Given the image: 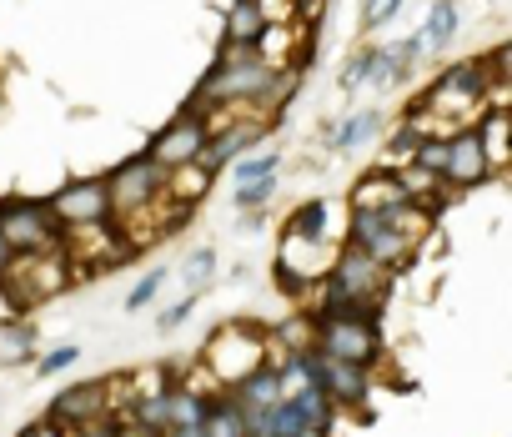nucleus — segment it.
I'll return each instance as SVG.
<instances>
[{"label":"nucleus","mask_w":512,"mask_h":437,"mask_svg":"<svg viewBox=\"0 0 512 437\" xmlns=\"http://www.w3.org/2000/svg\"><path fill=\"white\" fill-rule=\"evenodd\" d=\"M432 232V211L417 201H402L392 211H352L347 216V247L372 257L382 272H407Z\"/></svg>","instance_id":"1"},{"label":"nucleus","mask_w":512,"mask_h":437,"mask_svg":"<svg viewBox=\"0 0 512 437\" xmlns=\"http://www.w3.org/2000/svg\"><path fill=\"white\" fill-rule=\"evenodd\" d=\"M262 362H272V337H267V327H256V322H226L201 347V372L211 377L216 392L236 387L246 372H256Z\"/></svg>","instance_id":"2"},{"label":"nucleus","mask_w":512,"mask_h":437,"mask_svg":"<svg viewBox=\"0 0 512 437\" xmlns=\"http://www.w3.org/2000/svg\"><path fill=\"white\" fill-rule=\"evenodd\" d=\"M312 347L322 357H337V362H357V367H377L382 357V327H377V312H312Z\"/></svg>","instance_id":"3"},{"label":"nucleus","mask_w":512,"mask_h":437,"mask_svg":"<svg viewBox=\"0 0 512 437\" xmlns=\"http://www.w3.org/2000/svg\"><path fill=\"white\" fill-rule=\"evenodd\" d=\"M487 66L472 56V61H457V66H447L427 91H422V106L437 116V121H452V131L457 126H472L477 121V111L487 106Z\"/></svg>","instance_id":"4"},{"label":"nucleus","mask_w":512,"mask_h":437,"mask_svg":"<svg viewBox=\"0 0 512 437\" xmlns=\"http://www.w3.org/2000/svg\"><path fill=\"white\" fill-rule=\"evenodd\" d=\"M6 287H11V297H16L21 312L61 297L71 287V257H66V247L61 252H21L6 267Z\"/></svg>","instance_id":"5"},{"label":"nucleus","mask_w":512,"mask_h":437,"mask_svg":"<svg viewBox=\"0 0 512 437\" xmlns=\"http://www.w3.org/2000/svg\"><path fill=\"white\" fill-rule=\"evenodd\" d=\"M0 237L6 247L21 257V252H61L66 247V232L51 216L46 201H26V196H11L0 201Z\"/></svg>","instance_id":"6"},{"label":"nucleus","mask_w":512,"mask_h":437,"mask_svg":"<svg viewBox=\"0 0 512 437\" xmlns=\"http://www.w3.org/2000/svg\"><path fill=\"white\" fill-rule=\"evenodd\" d=\"M126 402H131L126 382L86 377V382H76V387L56 392V397H51V407H46V417L66 432V427H81V422H96V417H121V412H126Z\"/></svg>","instance_id":"7"},{"label":"nucleus","mask_w":512,"mask_h":437,"mask_svg":"<svg viewBox=\"0 0 512 437\" xmlns=\"http://www.w3.org/2000/svg\"><path fill=\"white\" fill-rule=\"evenodd\" d=\"M106 191H111V216H116V222H131V216H141V211L166 191V171L141 151V156L121 161V166L106 176Z\"/></svg>","instance_id":"8"},{"label":"nucleus","mask_w":512,"mask_h":437,"mask_svg":"<svg viewBox=\"0 0 512 437\" xmlns=\"http://www.w3.org/2000/svg\"><path fill=\"white\" fill-rule=\"evenodd\" d=\"M51 216L61 222V232H81V227H106L116 222L111 216V191H106V176H76L66 181L56 196H46Z\"/></svg>","instance_id":"9"},{"label":"nucleus","mask_w":512,"mask_h":437,"mask_svg":"<svg viewBox=\"0 0 512 437\" xmlns=\"http://www.w3.org/2000/svg\"><path fill=\"white\" fill-rule=\"evenodd\" d=\"M277 126H282V121H272V116H262V111H236L231 121H221V126L206 136V146H201L196 161L221 176L236 156H246L251 146H262V136H272Z\"/></svg>","instance_id":"10"},{"label":"nucleus","mask_w":512,"mask_h":437,"mask_svg":"<svg viewBox=\"0 0 512 437\" xmlns=\"http://www.w3.org/2000/svg\"><path fill=\"white\" fill-rule=\"evenodd\" d=\"M206 121H201V111H181L176 121H166L156 136H151V146H146V156L161 166V171H176V166H186V161H196L201 156V146H206Z\"/></svg>","instance_id":"11"},{"label":"nucleus","mask_w":512,"mask_h":437,"mask_svg":"<svg viewBox=\"0 0 512 437\" xmlns=\"http://www.w3.org/2000/svg\"><path fill=\"white\" fill-rule=\"evenodd\" d=\"M442 181H447V191H472V186H487V181H492V166H487V156H482V146H477V131H472V126L447 131Z\"/></svg>","instance_id":"12"},{"label":"nucleus","mask_w":512,"mask_h":437,"mask_svg":"<svg viewBox=\"0 0 512 437\" xmlns=\"http://www.w3.org/2000/svg\"><path fill=\"white\" fill-rule=\"evenodd\" d=\"M317 382L327 387V397L337 407H352V402H367L372 397V372L367 367L337 362V357H322V352H317Z\"/></svg>","instance_id":"13"},{"label":"nucleus","mask_w":512,"mask_h":437,"mask_svg":"<svg viewBox=\"0 0 512 437\" xmlns=\"http://www.w3.org/2000/svg\"><path fill=\"white\" fill-rule=\"evenodd\" d=\"M407 201V191H402V176H397V166H372V171H362L357 181H352V211H392V206H402Z\"/></svg>","instance_id":"14"},{"label":"nucleus","mask_w":512,"mask_h":437,"mask_svg":"<svg viewBox=\"0 0 512 437\" xmlns=\"http://www.w3.org/2000/svg\"><path fill=\"white\" fill-rule=\"evenodd\" d=\"M382 131H387V116H382V111H352V116H342L337 126H322V141H327L332 156H352V151L372 146Z\"/></svg>","instance_id":"15"},{"label":"nucleus","mask_w":512,"mask_h":437,"mask_svg":"<svg viewBox=\"0 0 512 437\" xmlns=\"http://www.w3.org/2000/svg\"><path fill=\"white\" fill-rule=\"evenodd\" d=\"M226 397L241 407V417H256V412H267L277 397H282V387H277V367L272 362H262L256 372H246L236 387H226Z\"/></svg>","instance_id":"16"},{"label":"nucleus","mask_w":512,"mask_h":437,"mask_svg":"<svg viewBox=\"0 0 512 437\" xmlns=\"http://www.w3.org/2000/svg\"><path fill=\"white\" fill-rule=\"evenodd\" d=\"M327 232H332V201L327 196L297 201V211L287 216V227H282L287 242H327Z\"/></svg>","instance_id":"17"},{"label":"nucleus","mask_w":512,"mask_h":437,"mask_svg":"<svg viewBox=\"0 0 512 437\" xmlns=\"http://www.w3.org/2000/svg\"><path fill=\"white\" fill-rule=\"evenodd\" d=\"M472 131H477V146H482L492 176H502L507 171V106H482Z\"/></svg>","instance_id":"18"},{"label":"nucleus","mask_w":512,"mask_h":437,"mask_svg":"<svg viewBox=\"0 0 512 437\" xmlns=\"http://www.w3.org/2000/svg\"><path fill=\"white\" fill-rule=\"evenodd\" d=\"M457 31H462V0H432L417 41H422V51H442V46L457 41Z\"/></svg>","instance_id":"19"},{"label":"nucleus","mask_w":512,"mask_h":437,"mask_svg":"<svg viewBox=\"0 0 512 437\" xmlns=\"http://www.w3.org/2000/svg\"><path fill=\"white\" fill-rule=\"evenodd\" d=\"M211 186H216V171H206L201 161H186V166L166 171V196L181 201L186 211H196V206L211 196Z\"/></svg>","instance_id":"20"},{"label":"nucleus","mask_w":512,"mask_h":437,"mask_svg":"<svg viewBox=\"0 0 512 437\" xmlns=\"http://www.w3.org/2000/svg\"><path fill=\"white\" fill-rule=\"evenodd\" d=\"M287 402L297 407V417H302L307 437H327V432H332V422H337V402L327 397V387H322V382H312V387L292 392Z\"/></svg>","instance_id":"21"},{"label":"nucleus","mask_w":512,"mask_h":437,"mask_svg":"<svg viewBox=\"0 0 512 437\" xmlns=\"http://www.w3.org/2000/svg\"><path fill=\"white\" fill-rule=\"evenodd\" d=\"M36 352H41L36 322H26V317L0 322V367H26V362H36Z\"/></svg>","instance_id":"22"},{"label":"nucleus","mask_w":512,"mask_h":437,"mask_svg":"<svg viewBox=\"0 0 512 437\" xmlns=\"http://www.w3.org/2000/svg\"><path fill=\"white\" fill-rule=\"evenodd\" d=\"M201 432H206V437H246V417H241V407H236L226 392H216V397L206 402Z\"/></svg>","instance_id":"23"},{"label":"nucleus","mask_w":512,"mask_h":437,"mask_svg":"<svg viewBox=\"0 0 512 437\" xmlns=\"http://www.w3.org/2000/svg\"><path fill=\"white\" fill-rule=\"evenodd\" d=\"M277 171H282V151H277V146H251L246 156L231 161V186L262 181V176H277Z\"/></svg>","instance_id":"24"},{"label":"nucleus","mask_w":512,"mask_h":437,"mask_svg":"<svg viewBox=\"0 0 512 437\" xmlns=\"http://www.w3.org/2000/svg\"><path fill=\"white\" fill-rule=\"evenodd\" d=\"M267 31V16H262V6L256 0H231V11H226V41H236V46H251L256 36Z\"/></svg>","instance_id":"25"},{"label":"nucleus","mask_w":512,"mask_h":437,"mask_svg":"<svg viewBox=\"0 0 512 437\" xmlns=\"http://www.w3.org/2000/svg\"><path fill=\"white\" fill-rule=\"evenodd\" d=\"M267 337H272V357H282V352H312L317 327H312V317H287V322H277Z\"/></svg>","instance_id":"26"},{"label":"nucleus","mask_w":512,"mask_h":437,"mask_svg":"<svg viewBox=\"0 0 512 437\" xmlns=\"http://www.w3.org/2000/svg\"><path fill=\"white\" fill-rule=\"evenodd\" d=\"M216 267H221V257H216V247H191V252H186V262H181V277H186V292H206V287L216 282Z\"/></svg>","instance_id":"27"},{"label":"nucleus","mask_w":512,"mask_h":437,"mask_svg":"<svg viewBox=\"0 0 512 437\" xmlns=\"http://www.w3.org/2000/svg\"><path fill=\"white\" fill-rule=\"evenodd\" d=\"M277 196V176H262V181H246V186H231V206L236 211H267Z\"/></svg>","instance_id":"28"},{"label":"nucleus","mask_w":512,"mask_h":437,"mask_svg":"<svg viewBox=\"0 0 512 437\" xmlns=\"http://www.w3.org/2000/svg\"><path fill=\"white\" fill-rule=\"evenodd\" d=\"M367 61H372V41L357 46V51H347V61H342V71H337V86H342L347 96L367 86Z\"/></svg>","instance_id":"29"},{"label":"nucleus","mask_w":512,"mask_h":437,"mask_svg":"<svg viewBox=\"0 0 512 437\" xmlns=\"http://www.w3.org/2000/svg\"><path fill=\"white\" fill-rule=\"evenodd\" d=\"M166 277H171L166 267H151V272H146V277H141V282H136V287L126 292V312H146V307H151V302L161 297Z\"/></svg>","instance_id":"30"},{"label":"nucleus","mask_w":512,"mask_h":437,"mask_svg":"<svg viewBox=\"0 0 512 437\" xmlns=\"http://www.w3.org/2000/svg\"><path fill=\"white\" fill-rule=\"evenodd\" d=\"M397 11H402V0H362V11H357V31H362V36H372V31H382Z\"/></svg>","instance_id":"31"},{"label":"nucleus","mask_w":512,"mask_h":437,"mask_svg":"<svg viewBox=\"0 0 512 437\" xmlns=\"http://www.w3.org/2000/svg\"><path fill=\"white\" fill-rule=\"evenodd\" d=\"M81 362V347L76 342H66V347H51L46 357H36V377H61V372H71Z\"/></svg>","instance_id":"32"},{"label":"nucleus","mask_w":512,"mask_h":437,"mask_svg":"<svg viewBox=\"0 0 512 437\" xmlns=\"http://www.w3.org/2000/svg\"><path fill=\"white\" fill-rule=\"evenodd\" d=\"M196 297H201V292H186L181 302H171V307H166V312L156 317V332H176V327H181V322H186V317L196 312Z\"/></svg>","instance_id":"33"},{"label":"nucleus","mask_w":512,"mask_h":437,"mask_svg":"<svg viewBox=\"0 0 512 437\" xmlns=\"http://www.w3.org/2000/svg\"><path fill=\"white\" fill-rule=\"evenodd\" d=\"M66 437H116V417H96V422L66 427Z\"/></svg>","instance_id":"34"},{"label":"nucleus","mask_w":512,"mask_h":437,"mask_svg":"<svg viewBox=\"0 0 512 437\" xmlns=\"http://www.w3.org/2000/svg\"><path fill=\"white\" fill-rule=\"evenodd\" d=\"M116 437H161V432L146 427V422H136V417H116Z\"/></svg>","instance_id":"35"},{"label":"nucleus","mask_w":512,"mask_h":437,"mask_svg":"<svg viewBox=\"0 0 512 437\" xmlns=\"http://www.w3.org/2000/svg\"><path fill=\"white\" fill-rule=\"evenodd\" d=\"M11 317H26V312L16 307V297H11V287H6V277H0V322H11Z\"/></svg>","instance_id":"36"},{"label":"nucleus","mask_w":512,"mask_h":437,"mask_svg":"<svg viewBox=\"0 0 512 437\" xmlns=\"http://www.w3.org/2000/svg\"><path fill=\"white\" fill-rule=\"evenodd\" d=\"M21 437H66L51 417H41V422H31V427H21Z\"/></svg>","instance_id":"37"},{"label":"nucleus","mask_w":512,"mask_h":437,"mask_svg":"<svg viewBox=\"0 0 512 437\" xmlns=\"http://www.w3.org/2000/svg\"><path fill=\"white\" fill-rule=\"evenodd\" d=\"M161 437H206V432H201V422H191V427H166Z\"/></svg>","instance_id":"38"},{"label":"nucleus","mask_w":512,"mask_h":437,"mask_svg":"<svg viewBox=\"0 0 512 437\" xmlns=\"http://www.w3.org/2000/svg\"><path fill=\"white\" fill-rule=\"evenodd\" d=\"M11 262H16V252L6 247V237H0V277H6V267H11Z\"/></svg>","instance_id":"39"}]
</instances>
